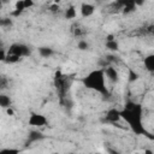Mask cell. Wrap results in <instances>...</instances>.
<instances>
[{
    "mask_svg": "<svg viewBox=\"0 0 154 154\" xmlns=\"http://www.w3.org/2000/svg\"><path fill=\"white\" fill-rule=\"evenodd\" d=\"M81 34H82V32H81L79 29H76V30H75V35H81Z\"/></svg>",
    "mask_w": 154,
    "mask_h": 154,
    "instance_id": "28",
    "label": "cell"
},
{
    "mask_svg": "<svg viewBox=\"0 0 154 154\" xmlns=\"http://www.w3.org/2000/svg\"><path fill=\"white\" fill-rule=\"evenodd\" d=\"M53 1H54V4H59L61 0H53Z\"/></svg>",
    "mask_w": 154,
    "mask_h": 154,
    "instance_id": "30",
    "label": "cell"
},
{
    "mask_svg": "<svg viewBox=\"0 0 154 154\" xmlns=\"http://www.w3.org/2000/svg\"><path fill=\"white\" fill-rule=\"evenodd\" d=\"M49 11L53 12V13L59 12V11H60V6H59V4H52V5L49 6Z\"/></svg>",
    "mask_w": 154,
    "mask_h": 154,
    "instance_id": "19",
    "label": "cell"
},
{
    "mask_svg": "<svg viewBox=\"0 0 154 154\" xmlns=\"http://www.w3.org/2000/svg\"><path fill=\"white\" fill-rule=\"evenodd\" d=\"M138 79V73L135 72L134 70H130L129 71V82H135Z\"/></svg>",
    "mask_w": 154,
    "mask_h": 154,
    "instance_id": "16",
    "label": "cell"
},
{
    "mask_svg": "<svg viewBox=\"0 0 154 154\" xmlns=\"http://www.w3.org/2000/svg\"><path fill=\"white\" fill-rule=\"evenodd\" d=\"M2 5H4V4H2V2H1V1H0V8H1V7H2Z\"/></svg>",
    "mask_w": 154,
    "mask_h": 154,
    "instance_id": "31",
    "label": "cell"
},
{
    "mask_svg": "<svg viewBox=\"0 0 154 154\" xmlns=\"http://www.w3.org/2000/svg\"><path fill=\"white\" fill-rule=\"evenodd\" d=\"M2 4H7V2H10V0H0Z\"/></svg>",
    "mask_w": 154,
    "mask_h": 154,
    "instance_id": "29",
    "label": "cell"
},
{
    "mask_svg": "<svg viewBox=\"0 0 154 154\" xmlns=\"http://www.w3.org/2000/svg\"><path fill=\"white\" fill-rule=\"evenodd\" d=\"M77 48L81 49V51H85V49L89 48V43H88L87 41H84V40H81V41L77 43Z\"/></svg>",
    "mask_w": 154,
    "mask_h": 154,
    "instance_id": "15",
    "label": "cell"
},
{
    "mask_svg": "<svg viewBox=\"0 0 154 154\" xmlns=\"http://www.w3.org/2000/svg\"><path fill=\"white\" fill-rule=\"evenodd\" d=\"M76 16H77V12H76V8L73 6H70L66 8V11H65V18L66 19H73Z\"/></svg>",
    "mask_w": 154,
    "mask_h": 154,
    "instance_id": "10",
    "label": "cell"
},
{
    "mask_svg": "<svg viewBox=\"0 0 154 154\" xmlns=\"http://www.w3.org/2000/svg\"><path fill=\"white\" fill-rule=\"evenodd\" d=\"M42 137H43L42 134L38 132V131H31V134L29 135L30 141H36V140H40V138H42Z\"/></svg>",
    "mask_w": 154,
    "mask_h": 154,
    "instance_id": "14",
    "label": "cell"
},
{
    "mask_svg": "<svg viewBox=\"0 0 154 154\" xmlns=\"http://www.w3.org/2000/svg\"><path fill=\"white\" fill-rule=\"evenodd\" d=\"M134 4L136 6H142L144 4V0H134Z\"/></svg>",
    "mask_w": 154,
    "mask_h": 154,
    "instance_id": "25",
    "label": "cell"
},
{
    "mask_svg": "<svg viewBox=\"0 0 154 154\" xmlns=\"http://www.w3.org/2000/svg\"><path fill=\"white\" fill-rule=\"evenodd\" d=\"M11 106V99L10 96L5 95V94H0V107L7 108Z\"/></svg>",
    "mask_w": 154,
    "mask_h": 154,
    "instance_id": "9",
    "label": "cell"
},
{
    "mask_svg": "<svg viewBox=\"0 0 154 154\" xmlns=\"http://www.w3.org/2000/svg\"><path fill=\"white\" fill-rule=\"evenodd\" d=\"M8 84V81L7 78H5L4 76H0V89H5Z\"/></svg>",
    "mask_w": 154,
    "mask_h": 154,
    "instance_id": "18",
    "label": "cell"
},
{
    "mask_svg": "<svg viewBox=\"0 0 154 154\" xmlns=\"http://www.w3.org/2000/svg\"><path fill=\"white\" fill-rule=\"evenodd\" d=\"M14 10H18V11H20V12H23L24 10H25V6H24V1L23 0H17L16 1V5H14Z\"/></svg>",
    "mask_w": 154,
    "mask_h": 154,
    "instance_id": "17",
    "label": "cell"
},
{
    "mask_svg": "<svg viewBox=\"0 0 154 154\" xmlns=\"http://www.w3.org/2000/svg\"><path fill=\"white\" fill-rule=\"evenodd\" d=\"M95 12V6L91 5V4H88V2H83L81 5V14L82 17H90L93 13Z\"/></svg>",
    "mask_w": 154,
    "mask_h": 154,
    "instance_id": "5",
    "label": "cell"
},
{
    "mask_svg": "<svg viewBox=\"0 0 154 154\" xmlns=\"http://www.w3.org/2000/svg\"><path fill=\"white\" fill-rule=\"evenodd\" d=\"M20 13H22L20 11H18V10H14V11L12 12V16H14V17H18V16H19Z\"/></svg>",
    "mask_w": 154,
    "mask_h": 154,
    "instance_id": "26",
    "label": "cell"
},
{
    "mask_svg": "<svg viewBox=\"0 0 154 154\" xmlns=\"http://www.w3.org/2000/svg\"><path fill=\"white\" fill-rule=\"evenodd\" d=\"M103 71H105V76H106L111 82H118L119 77H118V72H117V70H116L114 67L108 66V67H106V70H103Z\"/></svg>",
    "mask_w": 154,
    "mask_h": 154,
    "instance_id": "7",
    "label": "cell"
},
{
    "mask_svg": "<svg viewBox=\"0 0 154 154\" xmlns=\"http://www.w3.org/2000/svg\"><path fill=\"white\" fill-rule=\"evenodd\" d=\"M106 47L109 51H118L119 45H118V42L116 40H112V41H106Z\"/></svg>",
    "mask_w": 154,
    "mask_h": 154,
    "instance_id": "13",
    "label": "cell"
},
{
    "mask_svg": "<svg viewBox=\"0 0 154 154\" xmlns=\"http://www.w3.org/2000/svg\"><path fill=\"white\" fill-rule=\"evenodd\" d=\"M0 25H2V26L11 25V19L10 18H0Z\"/></svg>",
    "mask_w": 154,
    "mask_h": 154,
    "instance_id": "20",
    "label": "cell"
},
{
    "mask_svg": "<svg viewBox=\"0 0 154 154\" xmlns=\"http://www.w3.org/2000/svg\"><path fill=\"white\" fill-rule=\"evenodd\" d=\"M120 118H123L136 135H149L142 125V106L136 102H126L125 108L120 111Z\"/></svg>",
    "mask_w": 154,
    "mask_h": 154,
    "instance_id": "1",
    "label": "cell"
},
{
    "mask_svg": "<svg viewBox=\"0 0 154 154\" xmlns=\"http://www.w3.org/2000/svg\"><path fill=\"white\" fill-rule=\"evenodd\" d=\"M144 66L149 72L154 71V55L153 54H149L144 58Z\"/></svg>",
    "mask_w": 154,
    "mask_h": 154,
    "instance_id": "8",
    "label": "cell"
},
{
    "mask_svg": "<svg viewBox=\"0 0 154 154\" xmlns=\"http://www.w3.org/2000/svg\"><path fill=\"white\" fill-rule=\"evenodd\" d=\"M24 1V6L25 8H30L34 6V0H23Z\"/></svg>",
    "mask_w": 154,
    "mask_h": 154,
    "instance_id": "21",
    "label": "cell"
},
{
    "mask_svg": "<svg viewBox=\"0 0 154 154\" xmlns=\"http://www.w3.org/2000/svg\"><path fill=\"white\" fill-rule=\"evenodd\" d=\"M112 40H114V36L112 34H109V35L106 36V41H112Z\"/></svg>",
    "mask_w": 154,
    "mask_h": 154,
    "instance_id": "27",
    "label": "cell"
},
{
    "mask_svg": "<svg viewBox=\"0 0 154 154\" xmlns=\"http://www.w3.org/2000/svg\"><path fill=\"white\" fill-rule=\"evenodd\" d=\"M6 113H7L8 116H11V117H12V116H14V111H13V109L11 108V106L6 108Z\"/></svg>",
    "mask_w": 154,
    "mask_h": 154,
    "instance_id": "24",
    "label": "cell"
},
{
    "mask_svg": "<svg viewBox=\"0 0 154 154\" xmlns=\"http://www.w3.org/2000/svg\"><path fill=\"white\" fill-rule=\"evenodd\" d=\"M38 53H40L41 57L48 58V57H51L53 54V49L52 48H48V47H41V48H38Z\"/></svg>",
    "mask_w": 154,
    "mask_h": 154,
    "instance_id": "11",
    "label": "cell"
},
{
    "mask_svg": "<svg viewBox=\"0 0 154 154\" xmlns=\"http://www.w3.org/2000/svg\"><path fill=\"white\" fill-rule=\"evenodd\" d=\"M18 149H2L0 150V153H18Z\"/></svg>",
    "mask_w": 154,
    "mask_h": 154,
    "instance_id": "22",
    "label": "cell"
},
{
    "mask_svg": "<svg viewBox=\"0 0 154 154\" xmlns=\"http://www.w3.org/2000/svg\"><path fill=\"white\" fill-rule=\"evenodd\" d=\"M19 57L18 55H16V54H11V53H8V54H6V58H5V61L6 63H8V64H14V63H17V61H19Z\"/></svg>",
    "mask_w": 154,
    "mask_h": 154,
    "instance_id": "12",
    "label": "cell"
},
{
    "mask_svg": "<svg viewBox=\"0 0 154 154\" xmlns=\"http://www.w3.org/2000/svg\"><path fill=\"white\" fill-rule=\"evenodd\" d=\"M6 58V52L4 49H0V61H5Z\"/></svg>",
    "mask_w": 154,
    "mask_h": 154,
    "instance_id": "23",
    "label": "cell"
},
{
    "mask_svg": "<svg viewBox=\"0 0 154 154\" xmlns=\"http://www.w3.org/2000/svg\"><path fill=\"white\" fill-rule=\"evenodd\" d=\"M8 53L16 54V55H18L19 58H22V57L29 55V54H30V49H29L28 46H25V45H22V43H13V45H11V47H10V49H8Z\"/></svg>",
    "mask_w": 154,
    "mask_h": 154,
    "instance_id": "3",
    "label": "cell"
},
{
    "mask_svg": "<svg viewBox=\"0 0 154 154\" xmlns=\"http://www.w3.org/2000/svg\"><path fill=\"white\" fill-rule=\"evenodd\" d=\"M83 83L87 88L96 90L97 93H101L103 95H107V88L105 84V71L103 70H94L91 71L87 77L83 78Z\"/></svg>",
    "mask_w": 154,
    "mask_h": 154,
    "instance_id": "2",
    "label": "cell"
},
{
    "mask_svg": "<svg viewBox=\"0 0 154 154\" xmlns=\"http://www.w3.org/2000/svg\"><path fill=\"white\" fill-rule=\"evenodd\" d=\"M106 119L111 123H117L120 119V111L117 108H111L106 113Z\"/></svg>",
    "mask_w": 154,
    "mask_h": 154,
    "instance_id": "6",
    "label": "cell"
},
{
    "mask_svg": "<svg viewBox=\"0 0 154 154\" xmlns=\"http://www.w3.org/2000/svg\"><path fill=\"white\" fill-rule=\"evenodd\" d=\"M29 125L31 126H43L47 124V118L42 114H38V113H32L30 117H29V120H28Z\"/></svg>",
    "mask_w": 154,
    "mask_h": 154,
    "instance_id": "4",
    "label": "cell"
}]
</instances>
